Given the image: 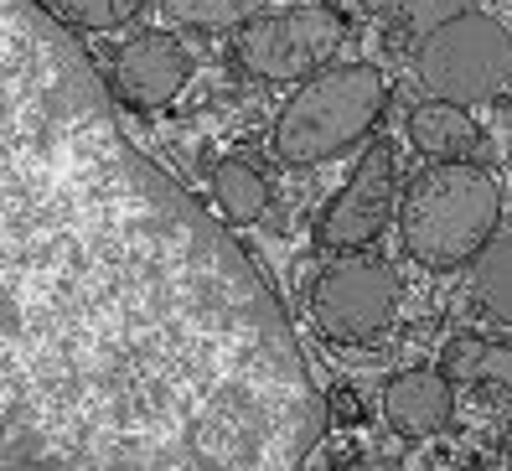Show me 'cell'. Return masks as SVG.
<instances>
[{"label":"cell","mask_w":512,"mask_h":471,"mask_svg":"<svg viewBox=\"0 0 512 471\" xmlns=\"http://www.w3.org/2000/svg\"><path fill=\"white\" fill-rule=\"evenodd\" d=\"M0 68V471H300L321 399L244 249L63 16L6 0Z\"/></svg>","instance_id":"6da1fadb"},{"label":"cell","mask_w":512,"mask_h":471,"mask_svg":"<svg viewBox=\"0 0 512 471\" xmlns=\"http://www.w3.org/2000/svg\"><path fill=\"white\" fill-rule=\"evenodd\" d=\"M502 218V192L497 176L476 161H430L409 182L404 208H399V233L404 249L430 264V270H456L471 264Z\"/></svg>","instance_id":"7a4b0ae2"},{"label":"cell","mask_w":512,"mask_h":471,"mask_svg":"<svg viewBox=\"0 0 512 471\" xmlns=\"http://www.w3.org/2000/svg\"><path fill=\"white\" fill-rule=\"evenodd\" d=\"M388 104V78L373 63H331L306 78L285 99L275 120V161L280 166H321L337 161L363 140Z\"/></svg>","instance_id":"3957f363"},{"label":"cell","mask_w":512,"mask_h":471,"mask_svg":"<svg viewBox=\"0 0 512 471\" xmlns=\"http://www.w3.org/2000/svg\"><path fill=\"white\" fill-rule=\"evenodd\" d=\"M414 68L419 83L430 88V99L471 109L512 83V32L487 11H456L419 42Z\"/></svg>","instance_id":"277c9868"},{"label":"cell","mask_w":512,"mask_h":471,"mask_svg":"<svg viewBox=\"0 0 512 471\" xmlns=\"http://www.w3.org/2000/svg\"><path fill=\"white\" fill-rule=\"evenodd\" d=\"M342 16L331 6H285L238 26L233 57L238 68L264 83H306L342 52Z\"/></svg>","instance_id":"5b68a950"},{"label":"cell","mask_w":512,"mask_h":471,"mask_svg":"<svg viewBox=\"0 0 512 471\" xmlns=\"http://www.w3.org/2000/svg\"><path fill=\"white\" fill-rule=\"evenodd\" d=\"M399 311V280L383 259L347 254L311 285V316L331 342H373Z\"/></svg>","instance_id":"8992f818"},{"label":"cell","mask_w":512,"mask_h":471,"mask_svg":"<svg viewBox=\"0 0 512 471\" xmlns=\"http://www.w3.org/2000/svg\"><path fill=\"white\" fill-rule=\"evenodd\" d=\"M394 197H399V171H394V151L378 140L363 151L357 171L347 176V187L331 197V208L316 223V239L326 249H368L378 233L394 218Z\"/></svg>","instance_id":"52a82bcc"},{"label":"cell","mask_w":512,"mask_h":471,"mask_svg":"<svg viewBox=\"0 0 512 471\" xmlns=\"http://www.w3.org/2000/svg\"><path fill=\"white\" fill-rule=\"evenodd\" d=\"M192 73L187 47L166 32H145L119 47L114 57V94L130 109H166Z\"/></svg>","instance_id":"ba28073f"},{"label":"cell","mask_w":512,"mask_h":471,"mask_svg":"<svg viewBox=\"0 0 512 471\" xmlns=\"http://www.w3.org/2000/svg\"><path fill=\"white\" fill-rule=\"evenodd\" d=\"M383 415L399 435H435L456 415V389L445 368H404L383 389Z\"/></svg>","instance_id":"9c48e42d"},{"label":"cell","mask_w":512,"mask_h":471,"mask_svg":"<svg viewBox=\"0 0 512 471\" xmlns=\"http://www.w3.org/2000/svg\"><path fill=\"white\" fill-rule=\"evenodd\" d=\"M409 140L419 145V156H430V161H466V156L481 151V125L466 114V104L425 99L409 114Z\"/></svg>","instance_id":"30bf717a"},{"label":"cell","mask_w":512,"mask_h":471,"mask_svg":"<svg viewBox=\"0 0 512 471\" xmlns=\"http://www.w3.org/2000/svg\"><path fill=\"white\" fill-rule=\"evenodd\" d=\"M207 192H213V208H218V218H223L228 228H249V223H259L264 208H269L264 176H259L249 161H238V156H228V161L213 166V182H207Z\"/></svg>","instance_id":"8fae6325"},{"label":"cell","mask_w":512,"mask_h":471,"mask_svg":"<svg viewBox=\"0 0 512 471\" xmlns=\"http://www.w3.org/2000/svg\"><path fill=\"white\" fill-rule=\"evenodd\" d=\"M440 368L450 384H497L512 394V347L492 337H450L440 352Z\"/></svg>","instance_id":"7c38bea8"},{"label":"cell","mask_w":512,"mask_h":471,"mask_svg":"<svg viewBox=\"0 0 512 471\" xmlns=\"http://www.w3.org/2000/svg\"><path fill=\"white\" fill-rule=\"evenodd\" d=\"M471 290L497 321L512 327V233H492L487 249L471 259Z\"/></svg>","instance_id":"4fadbf2b"},{"label":"cell","mask_w":512,"mask_h":471,"mask_svg":"<svg viewBox=\"0 0 512 471\" xmlns=\"http://www.w3.org/2000/svg\"><path fill=\"white\" fill-rule=\"evenodd\" d=\"M161 6L192 32H228V26L254 21V0H161Z\"/></svg>","instance_id":"5bb4252c"},{"label":"cell","mask_w":512,"mask_h":471,"mask_svg":"<svg viewBox=\"0 0 512 471\" xmlns=\"http://www.w3.org/2000/svg\"><path fill=\"white\" fill-rule=\"evenodd\" d=\"M145 11V0H57V16L83 32H114Z\"/></svg>","instance_id":"9a60e30c"},{"label":"cell","mask_w":512,"mask_h":471,"mask_svg":"<svg viewBox=\"0 0 512 471\" xmlns=\"http://www.w3.org/2000/svg\"><path fill=\"white\" fill-rule=\"evenodd\" d=\"M461 6H456V0H419V6H409V16L399 21L394 16V26H388V47H399L404 42V32H435V26H445L450 16H456Z\"/></svg>","instance_id":"2e32d148"},{"label":"cell","mask_w":512,"mask_h":471,"mask_svg":"<svg viewBox=\"0 0 512 471\" xmlns=\"http://www.w3.org/2000/svg\"><path fill=\"white\" fill-rule=\"evenodd\" d=\"M337 16H378V11H388L394 0H326Z\"/></svg>","instance_id":"e0dca14e"},{"label":"cell","mask_w":512,"mask_h":471,"mask_svg":"<svg viewBox=\"0 0 512 471\" xmlns=\"http://www.w3.org/2000/svg\"><path fill=\"white\" fill-rule=\"evenodd\" d=\"M502 451H507V461H512V420H507V430H502Z\"/></svg>","instance_id":"ac0fdd59"},{"label":"cell","mask_w":512,"mask_h":471,"mask_svg":"<svg viewBox=\"0 0 512 471\" xmlns=\"http://www.w3.org/2000/svg\"><path fill=\"white\" fill-rule=\"evenodd\" d=\"M466 471H487V466H466Z\"/></svg>","instance_id":"d6986e66"}]
</instances>
